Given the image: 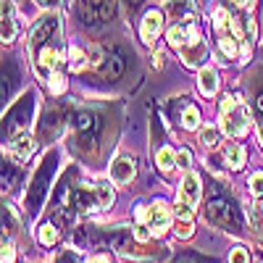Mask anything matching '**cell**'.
<instances>
[{
    "label": "cell",
    "mask_w": 263,
    "mask_h": 263,
    "mask_svg": "<svg viewBox=\"0 0 263 263\" xmlns=\"http://www.w3.org/2000/svg\"><path fill=\"white\" fill-rule=\"evenodd\" d=\"M29 55L34 61V71L42 82L53 79V71L63 63V45H61V18L45 16L37 21L29 34Z\"/></svg>",
    "instance_id": "1"
},
{
    "label": "cell",
    "mask_w": 263,
    "mask_h": 263,
    "mask_svg": "<svg viewBox=\"0 0 263 263\" xmlns=\"http://www.w3.org/2000/svg\"><path fill=\"white\" fill-rule=\"evenodd\" d=\"M213 29L218 34V50H221L227 58H237L239 61H248V45L242 42V32H239V24L224 11L218 8L216 18H213Z\"/></svg>",
    "instance_id": "2"
},
{
    "label": "cell",
    "mask_w": 263,
    "mask_h": 263,
    "mask_svg": "<svg viewBox=\"0 0 263 263\" xmlns=\"http://www.w3.org/2000/svg\"><path fill=\"white\" fill-rule=\"evenodd\" d=\"M205 216L208 221L221 227L224 232H237L239 227H242V221H239V208L229 200L227 195H213L208 205H205Z\"/></svg>",
    "instance_id": "3"
},
{
    "label": "cell",
    "mask_w": 263,
    "mask_h": 263,
    "mask_svg": "<svg viewBox=\"0 0 263 263\" xmlns=\"http://www.w3.org/2000/svg\"><path fill=\"white\" fill-rule=\"evenodd\" d=\"M100 132H103V121L98 114L92 111H79L74 116V140H77V147L90 153L98 147L100 142Z\"/></svg>",
    "instance_id": "4"
},
{
    "label": "cell",
    "mask_w": 263,
    "mask_h": 263,
    "mask_svg": "<svg viewBox=\"0 0 263 263\" xmlns=\"http://www.w3.org/2000/svg\"><path fill=\"white\" fill-rule=\"evenodd\" d=\"M53 171H55V156L45 158L42 161V166L34 171V179L27 190V205H29V213L34 216L40 211V205L45 203L48 197V190H50V179H53Z\"/></svg>",
    "instance_id": "5"
},
{
    "label": "cell",
    "mask_w": 263,
    "mask_h": 263,
    "mask_svg": "<svg viewBox=\"0 0 263 263\" xmlns=\"http://www.w3.org/2000/svg\"><path fill=\"white\" fill-rule=\"evenodd\" d=\"M114 11H116V0H79L77 3L82 24H87L90 29L105 27L114 18Z\"/></svg>",
    "instance_id": "6"
},
{
    "label": "cell",
    "mask_w": 263,
    "mask_h": 263,
    "mask_svg": "<svg viewBox=\"0 0 263 263\" xmlns=\"http://www.w3.org/2000/svg\"><path fill=\"white\" fill-rule=\"evenodd\" d=\"M221 126L229 137H242L250 129V116L242 103H234V98H224L221 103Z\"/></svg>",
    "instance_id": "7"
},
{
    "label": "cell",
    "mask_w": 263,
    "mask_h": 263,
    "mask_svg": "<svg viewBox=\"0 0 263 263\" xmlns=\"http://www.w3.org/2000/svg\"><path fill=\"white\" fill-rule=\"evenodd\" d=\"M179 50H182V58H184V63H187V66H197V63H203V61H205L208 48H205V42H203V37H200V29H197L195 24H192L190 40L184 42V45H182Z\"/></svg>",
    "instance_id": "8"
},
{
    "label": "cell",
    "mask_w": 263,
    "mask_h": 263,
    "mask_svg": "<svg viewBox=\"0 0 263 263\" xmlns=\"http://www.w3.org/2000/svg\"><path fill=\"white\" fill-rule=\"evenodd\" d=\"M32 105H34V98L32 95H24L21 98L11 111H8V116L3 119V132L6 135H13V132L24 124L27 119H29V114H32Z\"/></svg>",
    "instance_id": "9"
},
{
    "label": "cell",
    "mask_w": 263,
    "mask_h": 263,
    "mask_svg": "<svg viewBox=\"0 0 263 263\" xmlns=\"http://www.w3.org/2000/svg\"><path fill=\"white\" fill-rule=\"evenodd\" d=\"M124 71H126V53L121 50V48H111L105 53V58H103V63H100V74H103V79H121L124 77Z\"/></svg>",
    "instance_id": "10"
},
{
    "label": "cell",
    "mask_w": 263,
    "mask_h": 263,
    "mask_svg": "<svg viewBox=\"0 0 263 263\" xmlns=\"http://www.w3.org/2000/svg\"><path fill=\"white\" fill-rule=\"evenodd\" d=\"M69 203H71L77 211H82V213L92 211L95 205H100V200H98V190H95V187L77 184V187H71V192H69Z\"/></svg>",
    "instance_id": "11"
},
{
    "label": "cell",
    "mask_w": 263,
    "mask_h": 263,
    "mask_svg": "<svg viewBox=\"0 0 263 263\" xmlns=\"http://www.w3.org/2000/svg\"><path fill=\"white\" fill-rule=\"evenodd\" d=\"M145 216H147V227L153 229V234H163V232L168 229L171 213H168L166 203H153V205L145 211Z\"/></svg>",
    "instance_id": "12"
},
{
    "label": "cell",
    "mask_w": 263,
    "mask_h": 263,
    "mask_svg": "<svg viewBox=\"0 0 263 263\" xmlns=\"http://www.w3.org/2000/svg\"><path fill=\"white\" fill-rule=\"evenodd\" d=\"M166 11L171 13V18H177V24H192L197 13L192 0H166Z\"/></svg>",
    "instance_id": "13"
},
{
    "label": "cell",
    "mask_w": 263,
    "mask_h": 263,
    "mask_svg": "<svg viewBox=\"0 0 263 263\" xmlns=\"http://www.w3.org/2000/svg\"><path fill=\"white\" fill-rule=\"evenodd\" d=\"M32 150H34V142H32V137L29 135H24V132H21V135H16L11 142H8V156L13 158V161H27L29 156H32Z\"/></svg>",
    "instance_id": "14"
},
{
    "label": "cell",
    "mask_w": 263,
    "mask_h": 263,
    "mask_svg": "<svg viewBox=\"0 0 263 263\" xmlns=\"http://www.w3.org/2000/svg\"><path fill=\"white\" fill-rule=\"evenodd\" d=\"M135 174H137V166L132 158H116L111 163V179L116 184H129L132 179H135Z\"/></svg>",
    "instance_id": "15"
},
{
    "label": "cell",
    "mask_w": 263,
    "mask_h": 263,
    "mask_svg": "<svg viewBox=\"0 0 263 263\" xmlns=\"http://www.w3.org/2000/svg\"><path fill=\"white\" fill-rule=\"evenodd\" d=\"M161 29H163V16L158 11H147L145 18H142V40L147 45H153L156 37L161 34Z\"/></svg>",
    "instance_id": "16"
},
{
    "label": "cell",
    "mask_w": 263,
    "mask_h": 263,
    "mask_svg": "<svg viewBox=\"0 0 263 263\" xmlns=\"http://www.w3.org/2000/svg\"><path fill=\"white\" fill-rule=\"evenodd\" d=\"M179 197H184L187 203H197V197H200V179L195 177V174H187L182 187H179Z\"/></svg>",
    "instance_id": "17"
},
{
    "label": "cell",
    "mask_w": 263,
    "mask_h": 263,
    "mask_svg": "<svg viewBox=\"0 0 263 263\" xmlns=\"http://www.w3.org/2000/svg\"><path fill=\"white\" fill-rule=\"evenodd\" d=\"M216 87H218V74H216V69L205 66V69L200 71V92L205 98H211V95H216Z\"/></svg>",
    "instance_id": "18"
},
{
    "label": "cell",
    "mask_w": 263,
    "mask_h": 263,
    "mask_svg": "<svg viewBox=\"0 0 263 263\" xmlns=\"http://www.w3.org/2000/svg\"><path fill=\"white\" fill-rule=\"evenodd\" d=\"M16 37V18H13V6L3 0V42H11Z\"/></svg>",
    "instance_id": "19"
},
{
    "label": "cell",
    "mask_w": 263,
    "mask_h": 263,
    "mask_svg": "<svg viewBox=\"0 0 263 263\" xmlns=\"http://www.w3.org/2000/svg\"><path fill=\"white\" fill-rule=\"evenodd\" d=\"M224 161H227V166H232V168H242V166H245V150L239 147L237 142H234V145H227V147H224Z\"/></svg>",
    "instance_id": "20"
},
{
    "label": "cell",
    "mask_w": 263,
    "mask_h": 263,
    "mask_svg": "<svg viewBox=\"0 0 263 263\" xmlns=\"http://www.w3.org/2000/svg\"><path fill=\"white\" fill-rule=\"evenodd\" d=\"M95 190H98L100 208H111L114 205V187H111V182H98Z\"/></svg>",
    "instance_id": "21"
},
{
    "label": "cell",
    "mask_w": 263,
    "mask_h": 263,
    "mask_svg": "<svg viewBox=\"0 0 263 263\" xmlns=\"http://www.w3.org/2000/svg\"><path fill=\"white\" fill-rule=\"evenodd\" d=\"M18 79H16V69H13V63L8 61L6 66H3V90H0V95H3V100L11 95V87L16 84Z\"/></svg>",
    "instance_id": "22"
},
{
    "label": "cell",
    "mask_w": 263,
    "mask_h": 263,
    "mask_svg": "<svg viewBox=\"0 0 263 263\" xmlns=\"http://www.w3.org/2000/svg\"><path fill=\"white\" fill-rule=\"evenodd\" d=\"M174 216H177L179 221H192V216H195V208H192V203H187L184 197H179V200L174 203Z\"/></svg>",
    "instance_id": "23"
},
{
    "label": "cell",
    "mask_w": 263,
    "mask_h": 263,
    "mask_svg": "<svg viewBox=\"0 0 263 263\" xmlns=\"http://www.w3.org/2000/svg\"><path fill=\"white\" fill-rule=\"evenodd\" d=\"M182 124H184L187 129H195L197 124H200V111H197L195 105H187V108H184V116H182Z\"/></svg>",
    "instance_id": "24"
},
{
    "label": "cell",
    "mask_w": 263,
    "mask_h": 263,
    "mask_svg": "<svg viewBox=\"0 0 263 263\" xmlns=\"http://www.w3.org/2000/svg\"><path fill=\"white\" fill-rule=\"evenodd\" d=\"M55 239H58V229L53 224H42L40 227V242L42 245H53Z\"/></svg>",
    "instance_id": "25"
},
{
    "label": "cell",
    "mask_w": 263,
    "mask_h": 263,
    "mask_svg": "<svg viewBox=\"0 0 263 263\" xmlns=\"http://www.w3.org/2000/svg\"><path fill=\"white\" fill-rule=\"evenodd\" d=\"M156 161H158V166H161L163 171H168L171 166H177V163H174V150H171V147H161L158 156H156Z\"/></svg>",
    "instance_id": "26"
},
{
    "label": "cell",
    "mask_w": 263,
    "mask_h": 263,
    "mask_svg": "<svg viewBox=\"0 0 263 263\" xmlns=\"http://www.w3.org/2000/svg\"><path fill=\"white\" fill-rule=\"evenodd\" d=\"M255 116H258V129H260V140H263V87L255 92Z\"/></svg>",
    "instance_id": "27"
},
{
    "label": "cell",
    "mask_w": 263,
    "mask_h": 263,
    "mask_svg": "<svg viewBox=\"0 0 263 263\" xmlns=\"http://www.w3.org/2000/svg\"><path fill=\"white\" fill-rule=\"evenodd\" d=\"M200 140L205 142V145H218V140H221V135L216 132V126H205L203 132H200Z\"/></svg>",
    "instance_id": "28"
},
{
    "label": "cell",
    "mask_w": 263,
    "mask_h": 263,
    "mask_svg": "<svg viewBox=\"0 0 263 263\" xmlns=\"http://www.w3.org/2000/svg\"><path fill=\"white\" fill-rule=\"evenodd\" d=\"M150 237H153V229L147 224H137L135 227V239H137V242H147Z\"/></svg>",
    "instance_id": "29"
},
{
    "label": "cell",
    "mask_w": 263,
    "mask_h": 263,
    "mask_svg": "<svg viewBox=\"0 0 263 263\" xmlns=\"http://www.w3.org/2000/svg\"><path fill=\"white\" fill-rule=\"evenodd\" d=\"M250 192L253 195H263V171H258V174H253V177H250Z\"/></svg>",
    "instance_id": "30"
},
{
    "label": "cell",
    "mask_w": 263,
    "mask_h": 263,
    "mask_svg": "<svg viewBox=\"0 0 263 263\" xmlns=\"http://www.w3.org/2000/svg\"><path fill=\"white\" fill-rule=\"evenodd\" d=\"M229 263H248V250L237 245V248L229 253Z\"/></svg>",
    "instance_id": "31"
},
{
    "label": "cell",
    "mask_w": 263,
    "mask_h": 263,
    "mask_svg": "<svg viewBox=\"0 0 263 263\" xmlns=\"http://www.w3.org/2000/svg\"><path fill=\"white\" fill-rule=\"evenodd\" d=\"M16 253H13V245L8 242V239L3 237V255H0V263H13Z\"/></svg>",
    "instance_id": "32"
},
{
    "label": "cell",
    "mask_w": 263,
    "mask_h": 263,
    "mask_svg": "<svg viewBox=\"0 0 263 263\" xmlns=\"http://www.w3.org/2000/svg\"><path fill=\"white\" fill-rule=\"evenodd\" d=\"M142 3H145V0H124V8H126L129 16H135V13L142 8Z\"/></svg>",
    "instance_id": "33"
},
{
    "label": "cell",
    "mask_w": 263,
    "mask_h": 263,
    "mask_svg": "<svg viewBox=\"0 0 263 263\" xmlns=\"http://www.w3.org/2000/svg\"><path fill=\"white\" fill-rule=\"evenodd\" d=\"M69 55H71V66H74V69H82V66H84V61H82V58H84L82 50H79V48H71Z\"/></svg>",
    "instance_id": "34"
},
{
    "label": "cell",
    "mask_w": 263,
    "mask_h": 263,
    "mask_svg": "<svg viewBox=\"0 0 263 263\" xmlns=\"http://www.w3.org/2000/svg\"><path fill=\"white\" fill-rule=\"evenodd\" d=\"M13 179H16V171L11 168V163H6V166H3V184H6V187H11V184H13Z\"/></svg>",
    "instance_id": "35"
},
{
    "label": "cell",
    "mask_w": 263,
    "mask_h": 263,
    "mask_svg": "<svg viewBox=\"0 0 263 263\" xmlns=\"http://www.w3.org/2000/svg\"><path fill=\"white\" fill-rule=\"evenodd\" d=\"M190 161H192V156H190V150H182L179 156H177V166H179V168H184V171L190 168Z\"/></svg>",
    "instance_id": "36"
},
{
    "label": "cell",
    "mask_w": 263,
    "mask_h": 263,
    "mask_svg": "<svg viewBox=\"0 0 263 263\" xmlns=\"http://www.w3.org/2000/svg\"><path fill=\"white\" fill-rule=\"evenodd\" d=\"M177 234H179V237H190V234H192V227H190V221H179V227H177Z\"/></svg>",
    "instance_id": "37"
},
{
    "label": "cell",
    "mask_w": 263,
    "mask_h": 263,
    "mask_svg": "<svg viewBox=\"0 0 263 263\" xmlns=\"http://www.w3.org/2000/svg\"><path fill=\"white\" fill-rule=\"evenodd\" d=\"M174 263H203V260L197 258V255H179V258L174 260Z\"/></svg>",
    "instance_id": "38"
},
{
    "label": "cell",
    "mask_w": 263,
    "mask_h": 263,
    "mask_svg": "<svg viewBox=\"0 0 263 263\" xmlns=\"http://www.w3.org/2000/svg\"><path fill=\"white\" fill-rule=\"evenodd\" d=\"M84 263H111V258L108 255H92V258H87Z\"/></svg>",
    "instance_id": "39"
},
{
    "label": "cell",
    "mask_w": 263,
    "mask_h": 263,
    "mask_svg": "<svg viewBox=\"0 0 263 263\" xmlns=\"http://www.w3.org/2000/svg\"><path fill=\"white\" fill-rule=\"evenodd\" d=\"M58 3H61V0H37V6H40V8H55Z\"/></svg>",
    "instance_id": "40"
},
{
    "label": "cell",
    "mask_w": 263,
    "mask_h": 263,
    "mask_svg": "<svg viewBox=\"0 0 263 263\" xmlns=\"http://www.w3.org/2000/svg\"><path fill=\"white\" fill-rule=\"evenodd\" d=\"M58 263H77V258H74V255H71V253H63V255H61V260H58Z\"/></svg>",
    "instance_id": "41"
},
{
    "label": "cell",
    "mask_w": 263,
    "mask_h": 263,
    "mask_svg": "<svg viewBox=\"0 0 263 263\" xmlns=\"http://www.w3.org/2000/svg\"><path fill=\"white\" fill-rule=\"evenodd\" d=\"M234 3H237L239 8H250V6H253V0H234Z\"/></svg>",
    "instance_id": "42"
}]
</instances>
